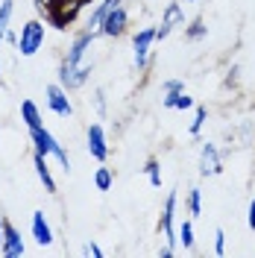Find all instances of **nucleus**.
I'll list each match as a JSON object with an SVG mask.
<instances>
[{
	"mask_svg": "<svg viewBox=\"0 0 255 258\" xmlns=\"http://www.w3.org/2000/svg\"><path fill=\"white\" fill-rule=\"evenodd\" d=\"M94 3V0H44V24L53 30L65 32L68 27L77 24V18L82 15V9Z\"/></svg>",
	"mask_w": 255,
	"mask_h": 258,
	"instance_id": "1",
	"label": "nucleus"
},
{
	"mask_svg": "<svg viewBox=\"0 0 255 258\" xmlns=\"http://www.w3.org/2000/svg\"><path fill=\"white\" fill-rule=\"evenodd\" d=\"M30 141H32V150L35 153H41V156H53V159H59V164H62L65 173H71V156H68V150H65L56 138H53V132L44 126L38 129H30Z\"/></svg>",
	"mask_w": 255,
	"mask_h": 258,
	"instance_id": "2",
	"label": "nucleus"
},
{
	"mask_svg": "<svg viewBox=\"0 0 255 258\" xmlns=\"http://www.w3.org/2000/svg\"><path fill=\"white\" fill-rule=\"evenodd\" d=\"M44 35H47V32H44V21H41V18H30V21L21 27V35H18V44H15L18 53L27 56V59L35 56L38 50L44 47Z\"/></svg>",
	"mask_w": 255,
	"mask_h": 258,
	"instance_id": "3",
	"label": "nucleus"
},
{
	"mask_svg": "<svg viewBox=\"0 0 255 258\" xmlns=\"http://www.w3.org/2000/svg\"><path fill=\"white\" fill-rule=\"evenodd\" d=\"M91 71H94V62L91 59H85V62H59V85L68 88V91H77L82 88L88 77H91Z\"/></svg>",
	"mask_w": 255,
	"mask_h": 258,
	"instance_id": "4",
	"label": "nucleus"
},
{
	"mask_svg": "<svg viewBox=\"0 0 255 258\" xmlns=\"http://www.w3.org/2000/svg\"><path fill=\"white\" fill-rule=\"evenodd\" d=\"M129 30V9L126 3H120V6H114L109 15L103 18V24H100V35H106V38H120V35H126Z\"/></svg>",
	"mask_w": 255,
	"mask_h": 258,
	"instance_id": "5",
	"label": "nucleus"
},
{
	"mask_svg": "<svg viewBox=\"0 0 255 258\" xmlns=\"http://www.w3.org/2000/svg\"><path fill=\"white\" fill-rule=\"evenodd\" d=\"M173 220H176V191H170L167 200H164V211H161V217H159V229L164 232V241H167L170 249L179 246V232H176Z\"/></svg>",
	"mask_w": 255,
	"mask_h": 258,
	"instance_id": "6",
	"label": "nucleus"
},
{
	"mask_svg": "<svg viewBox=\"0 0 255 258\" xmlns=\"http://www.w3.org/2000/svg\"><path fill=\"white\" fill-rule=\"evenodd\" d=\"M24 252H27V246H24L21 232L15 229V223H12L9 217H3V241H0V255H6V258H21Z\"/></svg>",
	"mask_w": 255,
	"mask_h": 258,
	"instance_id": "7",
	"label": "nucleus"
},
{
	"mask_svg": "<svg viewBox=\"0 0 255 258\" xmlns=\"http://www.w3.org/2000/svg\"><path fill=\"white\" fill-rule=\"evenodd\" d=\"M153 41H156V27H144V30H138V35L132 38V53H135V68H138V71H144L147 62H150Z\"/></svg>",
	"mask_w": 255,
	"mask_h": 258,
	"instance_id": "8",
	"label": "nucleus"
},
{
	"mask_svg": "<svg viewBox=\"0 0 255 258\" xmlns=\"http://www.w3.org/2000/svg\"><path fill=\"white\" fill-rule=\"evenodd\" d=\"M44 97H47V106L53 114H59V117H71L74 114V103L68 97V88H62L59 82H50L44 88Z\"/></svg>",
	"mask_w": 255,
	"mask_h": 258,
	"instance_id": "9",
	"label": "nucleus"
},
{
	"mask_svg": "<svg viewBox=\"0 0 255 258\" xmlns=\"http://www.w3.org/2000/svg\"><path fill=\"white\" fill-rule=\"evenodd\" d=\"M85 141H88V156L97 161H106L109 159V141H106V129L103 123H88L85 129Z\"/></svg>",
	"mask_w": 255,
	"mask_h": 258,
	"instance_id": "10",
	"label": "nucleus"
},
{
	"mask_svg": "<svg viewBox=\"0 0 255 258\" xmlns=\"http://www.w3.org/2000/svg\"><path fill=\"white\" fill-rule=\"evenodd\" d=\"M179 24H185V9H182V0H173V3H167V9L161 15V27H156V41H164L170 30Z\"/></svg>",
	"mask_w": 255,
	"mask_h": 258,
	"instance_id": "11",
	"label": "nucleus"
},
{
	"mask_svg": "<svg viewBox=\"0 0 255 258\" xmlns=\"http://www.w3.org/2000/svg\"><path fill=\"white\" fill-rule=\"evenodd\" d=\"M200 173H203V176H217V173H223V156H220L217 144H211V141H206L203 150H200Z\"/></svg>",
	"mask_w": 255,
	"mask_h": 258,
	"instance_id": "12",
	"label": "nucleus"
},
{
	"mask_svg": "<svg viewBox=\"0 0 255 258\" xmlns=\"http://www.w3.org/2000/svg\"><path fill=\"white\" fill-rule=\"evenodd\" d=\"M30 229H32V238H35V243H38V246H50V243H53V229H50L44 211H32Z\"/></svg>",
	"mask_w": 255,
	"mask_h": 258,
	"instance_id": "13",
	"label": "nucleus"
},
{
	"mask_svg": "<svg viewBox=\"0 0 255 258\" xmlns=\"http://www.w3.org/2000/svg\"><path fill=\"white\" fill-rule=\"evenodd\" d=\"M32 167H35V176H38V182L44 185V191L56 194V179H53V173H50L47 156H41V153H35V150H32Z\"/></svg>",
	"mask_w": 255,
	"mask_h": 258,
	"instance_id": "14",
	"label": "nucleus"
},
{
	"mask_svg": "<svg viewBox=\"0 0 255 258\" xmlns=\"http://www.w3.org/2000/svg\"><path fill=\"white\" fill-rule=\"evenodd\" d=\"M21 120L27 123V129H38V126H44V117H41L38 106H35L32 100H21Z\"/></svg>",
	"mask_w": 255,
	"mask_h": 258,
	"instance_id": "15",
	"label": "nucleus"
},
{
	"mask_svg": "<svg viewBox=\"0 0 255 258\" xmlns=\"http://www.w3.org/2000/svg\"><path fill=\"white\" fill-rule=\"evenodd\" d=\"M120 3H126V0H103V3H97L94 12H91V18H88V30H100V24H103V18L112 12L114 6H120Z\"/></svg>",
	"mask_w": 255,
	"mask_h": 258,
	"instance_id": "16",
	"label": "nucleus"
},
{
	"mask_svg": "<svg viewBox=\"0 0 255 258\" xmlns=\"http://www.w3.org/2000/svg\"><path fill=\"white\" fill-rule=\"evenodd\" d=\"M161 106H164V109H179V112H188V109H194V97H188L185 91L164 94V97H161Z\"/></svg>",
	"mask_w": 255,
	"mask_h": 258,
	"instance_id": "17",
	"label": "nucleus"
},
{
	"mask_svg": "<svg viewBox=\"0 0 255 258\" xmlns=\"http://www.w3.org/2000/svg\"><path fill=\"white\" fill-rule=\"evenodd\" d=\"M12 15H15V0H0V47L6 41V32L12 30Z\"/></svg>",
	"mask_w": 255,
	"mask_h": 258,
	"instance_id": "18",
	"label": "nucleus"
},
{
	"mask_svg": "<svg viewBox=\"0 0 255 258\" xmlns=\"http://www.w3.org/2000/svg\"><path fill=\"white\" fill-rule=\"evenodd\" d=\"M206 35H208V27H206L203 18H194L191 24L185 27V38H188V41H203Z\"/></svg>",
	"mask_w": 255,
	"mask_h": 258,
	"instance_id": "19",
	"label": "nucleus"
},
{
	"mask_svg": "<svg viewBox=\"0 0 255 258\" xmlns=\"http://www.w3.org/2000/svg\"><path fill=\"white\" fill-rule=\"evenodd\" d=\"M141 170L147 173V179H150L153 188H161V161L159 159H147V164H144Z\"/></svg>",
	"mask_w": 255,
	"mask_h": 258,
	"instance_id": "20",
	"label": "nucleus"
},
{
	"mask_svg": "<svg viewBox=\"0 0 255 258\" xmlns=\"http://www.w3.org/2000/svg\"><path fill=\"white\" fill-rule=\"evenodd\" d=\"M179 246L194 249V223H191V217H185V220L179 223Z\"/></svg>",
	"mask_w": 255,
	"mask_h": 258,
	"instance_id": "21",
	"label": "nucleus"
},
{
	"mask_svg": "<svg viewBox=\"0 0 255 258\" xmlns=\"http://www.w3.org/2000/svg\"><path fill=\"white\" fill-rule=\"evenodd\" d=\"M112 182H114L112 167H97V173H94V185H97V191H109V188H112Z\"/></svg>",
	"mask_w": 255,
	"mask_h": 258,
	"instance_id": "22",
	"label": "nucleus"
},
{
	"mask_svg": "<svg viewBox=\"0 0 255 258\" xmlns=\"http://www.w3.org/2000/svg\"><path fill=\"white\" fill-rule=\"evenodd\" d=\"M200 211H203V191L200 188H191L188 191V214L191 217H200Z\"/></svg>",
	"mask_w": 255,
	"mask_h": 258,
	"instance_id": "23",
	"label": "nucleus"
},
{
	"mask_svg": "<svg viewBox=\"0 0 255 258\" xmlns=\"http://www.w3.org/2000/svg\"><path fill=\"white\" fill-rule=\"evenodd\" d=\"M206 120H208V109H206V106H197V114H194L191 126H188V132H191L194 138H197V135H200V129L206 126Z\"/></svg>",
	"mask_w": 255,
	"mask_h": 258,
	"instance_id": "24",
	"label": "nucleus"
},
{
	"mask_svg": "<svg viewBox=\"0 0 255 258\" xmlns=\"http://www.w3.org/2000/svg\"><path fill=\"white\" fill-rule=\"evenodd\" d=\"M164 94H176V91H185V80H164L161 82Z\"/></svg>",
	"mask_w": 255,
	"mask_h": 258,
	"instance_id": "25",
	"label": "nucleus"
},
{
	"mask_svg": "<svg viewBox=\"0 0 255 258\" xmlns=\"http://www.w3.org/2000/svg\"><path fill=\"white\" fill-rule=\"evenodd\" d=\"M214 255H226V232L223 229L214 232Z\"/></svg>",
	"mask_w": 255,
	"mask_h": 258,
	"instance_id": "26",
	"label": "nucleus"
},
{
	"mask_svg": "<svg viewBox=\"0 0 255 258\" xmlns=\"http://www.w3.org/2000/svg\"><path fill=\"white\" fill-rule=\"evenodd\" d=\"M82 255H94V258H103V249H100V246H97L94 241H91V243H85V246H82Z\"/></svg>",
	"mask_w": 255,
	"mask_h": 258,
	"instance_id": "27",
	"label": "nucleus"
},
{
	"mask_svg": "<svg viewBox=\"0 0 255 258\" xmlns=\"http://www.w3.org/2000/svg\"><path fill=\"white\" fill-rule=\"evenodd\" d=\"M94 106H97V112L100 114H106V94H103V88L94 94Z\"/></svg>",
	"mask_w": 255,
	"mask_h": 258,
	"instance_id": "28",
	"label": "nucleus"
},
{
	"mask_svg": "<svg viewBox=\"0 0 255 258\" xmlns=\"http://www.w3.org/2000/svg\"><path fill=\"white\" fill-rule=\"evenodd\" d=\"M246 223H249V229L255 232V200L249 203V217H246Z\"/></svg>",
	"mask_w": 255,
	"mask_h": 258,
	"instance_id": "29",
	"label": "nucleus"
},
{
	"mask_svg": "<svg viewBox=\"0 0 255 258\" xmlns=\"http://www.w3.org/2000/svg\"><path fill=\"white\" fill-rule=\"evenodd\" d=\"M176 249H170V246H164V249H159V258H173Z\"/></svg>",
	"mask_w": 255,
	"mask_h": 258,
	"instance_id": "30",
	"label": "nucleus"
},
{
	"mask_svg": "<svg viewBox=\"0 0 255 258\" xmlns=\"http://www.w3.org/2000/svg\"><path fill=\"white\" fill-rule=\"evenodd\" d=\"M32 6H35V12H38V18L44 15V0H32Z\"/></svg>",
	"mask_w": 255,
	"mask_h": 258,
	"instance_id": "31",
	"label": "nucleus"
},
{
	"mask_svg": "<svg viewBox=\"0 0 255 258\" xmlns=\"http://www.w3.org/2000/svg\"><path fill=\"white\" fill-rule=\"evenodd\" d=\"M0 241H3V217H0Z\"/></svg>",
	"mask_w": 255,
	"mask_h": 258,
	"instance_id": "32",
	"label": "nucleus"
},
{
	"mask_svg": "<svg viewBox=\"0 0 255 258\" xmlns=\"http://www.w3.org/2000/svg\"><path fill=\"white\" fill-rule=\"evenodd\" d=\"M182 3H197V0H182Z\"/></svg>",
	"mask_w": 255,
	"mask_h": 258,
	"instance_id": "33",
	"label": "nucleus"
}]
</instances>
